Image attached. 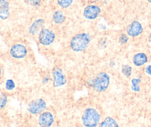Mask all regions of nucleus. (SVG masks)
Segmentation results:
<instances>
[{
  "instance_id": "nucleus-1",
  "label": "nucleus",
  "mask_w": 151,
  "mask_h": 127,
  "mask_svg": "<svg viewBox=\"0 0 151 127\" xmlns=\"http://www.w3.org/2000/svg\"><path fill=\"white\" fill-rule=\"evenodd\" d=\"M91 40V36L88 33H80L73 36L70 42L71 49L75 52H84Z\"/></svg>"
},
{
  "instance_id": "nucleus-2",
  "label": "nucleus",
  "mask_w": 151,
  "mask_h": 127,
  "mask_svg": "<svg viewBox=\"0 0 151 127\" xmlns=\"http://www.w3.org/2000/svg\"><path fill=\"white\" fill-rule=\"evenodd\" d=\"M101 120V115L96 109L88 108L82 116V122L85 127H96Z\"/></svg>"
},
{
  "instance_id": "nucleus-3",
  "label": "nucleus",
  "mask_w": 151,
  "mask_h": 127,
  "mask_svg": "<svg viewBox=\"0 0 151 127\" xmlns=\"http://www.w3.org/2000/svg\"><path fill=\"white\" fill-rule=\"evenodd\" d=\"M110 85V76L105 72H101L97 74L92 82V87L97 92L105 91Z\"/></svg>"
},
{
  "instance_id": "nucleus-4",
  "label": "nucleus",
  "mask_w": 151,
  "mask_h": 127,
  "mask_svg": "<svg viewBox=\"0 0 151 127\" xmlns=\"http://www.w3.org/2000/svg\"><path fill=\"white\" fill-rule=\"evenodd\" d=\"M56 34L49 28H43L39 33V42L44 46H48L54 42Z\"/></svg>"
},
{
  "instance_id": "nucleus-5",
  "label": "nucleus",
  "mask_w": 151,
  "mask_h": 127,
  "mask_svg": "<svg viewBox=\"0 0 151 127\" xmlns=\"http://www.w3.org/2000/svg\"><path fill=\"white\" fill-rule=\"evenodd\" d=\"M47 103L44 99H37L30 102L27 106V111L32 115H40L45 110Z\"/></svg>"
},
{
  "instance_id": "nucleus-6",
  "label": "nucleus",
  "mask_w": 151,
  "mask_h": 127,
  "mask_svg": "<svg viewBox=\"0 0 151 127\" xmlns=\"http://www.w3.org/2000/svg\"><path fill=\"white\" fill-rule=\"evenodd\" d=\"M27 50L22 44H14L10 49V54L14 59H22L25 57Z\"/></svg>"
},
{
  "instance_id": "nucleus-7",
  "label": "nucleus",
  "mask_w": 151,
  "mask_h": 127,
  "mask_svg": "<svg viewBox=\"0 0 151 127\" xmlns=\"http://www.w3.org/2000/svg\"><path fill=\"white\" fill-rule=\"evenodd\" d=\"M101 8L96 5H89L85 7L83 11V15L88 20H94L99 16Z\"/></svg>"
},
{
  "instance_id": "nucleus-8",
  "label": "nucleus",
  "mask_w": 151,
  "mask_h": 127,
  "mask_svg": "<svg viewBox=\"0 0 151 127\" xmlns=\"http://www.w3.org/2000/svg\"><path fill=\"white\" fill-rule=\"evenodd\" d=\"M52 76L53 78V85L54 87H60L66 83V78L60 68L56 67V68H53L52 71Z\"/></svg>"
},
{
  "instance_id": "nucleus-9",
  "label": "nucleus",
  "mask_w": 151,
  "mask_h": 127,
  "mask_svg": "<svg viewBox=\"0 0 151 127\" xmlns=\"http://www.w3.org/2000/svg\"><path fill=\"white\" fill-rule=\"evenodd\" d=\"M38 123L40 127H50L54 123L53 115L50 112H42L38 118Z\"/></svg>"
},
{
  "instance_id": "nucleus-10",
  "label": "nucleus",
  "mask_w": 151,
  "mask_h": 127,
  "mask_svg": "<svg viewBox=\"0 0 151 127\" xmlns=\"http://www.w3.org/2000/svg\"><path fill=\"white\" fill-rule=\"evenodd\" d=\"M126 30H127V33L128 36H131V37H136L142 33L143 27L139 21L135 20L127 26Z\"/></svg>"
},
{
  "instance_id": "nucleus-11",
  "label": "nucleus",
  "mask_w": 151,
  "mask_h": 127,
  "mask_svg": "<svg viewBox=\"0 0 151 127\" xmlns=\"http://www.w3.org/2000/svg\"><path fill=\"white\" fill-rule=\"evenodd\" d=\"M10 15L9 2L8 0H0V19L7 20Z\"/></svg>"
},
{
  "instance_id": "nucleus-12",
  "label": "nucleus",
  "mask_w": 151,
  "mask_h": 127,
  "mask_svg": "<svg viewBox=\"0 0 151 127\" xmlns=\"http://www.w3.org/2000/svg\"><path fill=\"white\" fill-rule=\"evenodd\" d=\"M148 57L147 56L146 54L143 53V52H140V53H137L135 54L133 57V62L136 66L141 67L142 65H145L147 62Z\"/></svg>"
},
{
  "instance_id": "nucleus-13",
  "label": "nucleus",
  "mask_w": 151,
  "mask_h": 127,
  "mask_svg": "<svg viewBox=\"0 0 151 127\" xmlns=\"http://www.w3.org/2000/svg\"><path fill=\"white\" fill-rule=\"evenodd\" d=\"M45 20L42 19H39V20H36V21H34V22H33V24L30 25V28H29V32H30V34L32 35H36V33H38L40 32V30L41 31L42 30V27L44 25Z\"/></svg>"
},
{
  "instance_id": "nucleus-14",
  "label": "nucleus",
  "mask_w": 151,
  "mask_h": 127,
  "mask_svg": "<svg viewBox=\"0 0 151 127\" xmlns=\"http://www.w3.org/2000/svg\"><path fill=\"white\" fill-rule=\"evenodd\" d=\"M99 127H119L118 123L114 118L107 117L101 123H100Z\"/></svg>"
},
{
  "instance_id": "nucleus-15",
  "label": "nucleus",
  "mask_w": 151,
  "mask_h": 127,
  "mask_svg": "<svg viewBox=\"0 0 151 127\" xmlns=\"http://www.w3.org/2000/svg\"><path fill=\"white\" fill-rule=\"evenodd\" d=\"M53 20L56 24H62L65 20V14L62 11H56L53 14Z\"/></svg>"
},
{
  "instance_id": "nucleus-16",
  "label": "nucleus",
  "mask_w": 151,
  "mask_h": 127,
  "mask_svg": "<svg viewBox=\"0 0 151 127\" xmlns=\"http://www.w3.org/2000/svg\"><path fill=\"white\" fill-rule=\"evenodd\" d=\"M141 83V78H133L131 80V89L135 92H139L140 91L139 84Z\"/></svg>"
},
{
  "instance_id": "nucleus-17",
  "label": "nucleus",
  "mask_w": 151,
  "mask_h": 127,
  "mask_svg": "<svg viewBox=\"0 0 151 127\" xmlns=\"http://www.w3.org/2000/svg\"><path fill=\"white\" fill-rule=\"evenodd\" d=\"M8 103V96L5 93H0V110L5 109Z\"/></svg>"
},
{
  "instance_id": "nucleus-18",
  "label": "nucleus",
  "mask_w": 151,
  "mask_h": 127,
  "mask_svg": "<svg viewBox=\"0 0 151 127\" xmlns=\"http://www.w3.org/2000/svg\"><path fill=\"white\" fill-rule=\"evenodd\" d=\"M56 1L58 5L62 8H69L73 2V0H56Z\"/></svg>"
},
{
  "instance_id": "nucleus-19",
  "label": "nucleus",
  "mask_w": 151,
  "mask_h": 127,
  "mask_svg": "<svg viewBox=\"0 0 151 127\" xmlns=\"http://www.w3.org/2000/svg\"><path fill=\"white\" fill-rule=\"evenodd\" d=\"M122 72L126 77H130L132 74V67L128 65H124L122 68Z\"/></svg>"
},
{
  "instance_id": "nucleus-20",
  "label": "nucleus",
  "mask_w": 151,
  "mask_h": 127,
  "mask_svg": "<svg viewBox=\"0 0 151 127\" xmlns=\"http://www.w3.org/2000/svg\"><path fill=\"white\" fill-rule=\"evenodd\" d=\"M16 88V84L14 81L11 79H8L5 82V89L7 91H12Z\"/></svg>"
},
{
  "instance_id": "nucleus-21",
  "label": "nucleus",
  "mask_w": 151,
  "mask_h": 127,
  "mask_svg": "<svg viewBox=\"0 0 151 127\" xmlns=\"http://www.w3.org/2000/svg\"><path fill=\"white\" fill-rule=\"evenodd\" d=\"M26 1L31 6H39L42 0H26Z\"/></svg>"
},
{
  "instance_id": "nucleus-22",
  "label": "nucleus",
  "mask_w": 151,
  "mask_h": 127,
  "mask_svg": "<svg viewBox=\"0 0 151 127\" xmlns=\"http://www.w3.org/2000/svg\"><path fill=\"white\" fill-rule=\"evenodd\" d=\"M129 38L128 36H127L126 34H122L121 36H120L119 37V42L121 43V44H125V43H127V41H128Z\"/></svg>"
},
{
  "instance_id": "nucleus-23",
  "label": "nucleus",
  "mask_w": 151,
  "mask_h": 127,
  "mask_svg": "<svg viewBox=\"0 0 151 127\" xmlns=\"http://www.w3.org/2000/svg\"><path fill=\"white\" fill-rule=\"evenodd\" d=\"M145 73L147 74L148 75L151 76V65H147V66L145 68Z\"/></svg>"
},
{
  "instance_id": "nucleus-24",
  "label": "nucleus",
  "mask_w": 151,
  "mask_h": 127,
  "mask_svg": "<svg viewBox=\"0 0 151 127\" xmlns=\"http://www.w3.org/2000/svg\"><path fill=\"white\" fill-rule=\"evenodd\" d=\"M148 40H149V42L151 43V33H150L149 36H148Z\"/></svg>"
},
{
  "instance_id": "nucleus-25",
  "label": "nucleus",
  "mask_w": 151,
  "mask_h": 127,
  "mask_svg": "<svg viewBox=\"0 0 151 127\" xmlns=\"http://www.w3.org/2000/svg\"><path fill=\"white\" fill-rule=\"evenodd\" d=\"M2 67L0 66V77L2 75Z\"/></svg>"
},
{
  "instance_id": "nucleus-26",
  "label": "nucleus",
  "mask_w": 151,
  "mask_h": 127,
  "mask_svg": "<svg viewBox=\"0 0 151 127\" xmlns=\"http://www.w3.org/2000/svg\"><path fill=\"white\" fill-rule=\"evenodd\" d=\"M147 2H149V3L151 4V0H147Z\"/></svg>"
},
{
  "instance_id": "nucleus-27",
  "label": "nucleus",
  "mask_w": 151,
  "mask_h": 127,
  "mask_svg": "<svg viewBox=\"0 0 151 127\" xmlns=\"http://www.w3.org/2000/svg\"><path fill=\"white\" fill-rule=\"evenodd\" d=\"M94 1H98V0H94Z\"/></svg>"
}]
</instances>
